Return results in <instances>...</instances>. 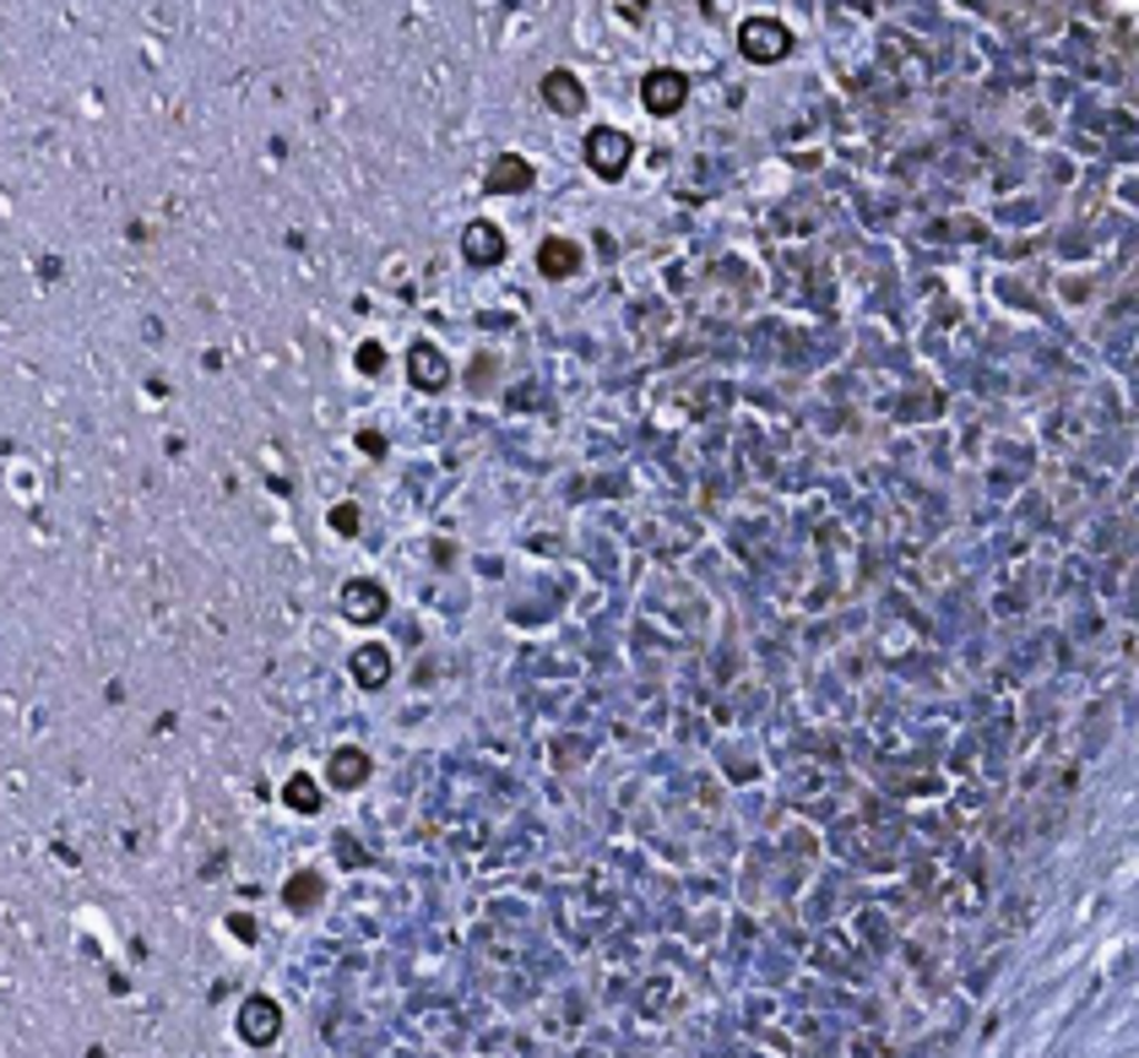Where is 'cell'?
<instances>
[{"mask_svg":"<svg viewBox=\"0 0 1139 1058\" xmlns=\"http://www.w3.org/2000/svg\"><path fill=\"white\" fill-rule=\"evenodd\" d=\"M277 1031H283V1010H277L266 993L245 999V1010H239V1037H245L251 1048H266V1042H277Z\"/></svg>","mask_w":1139,"mask_h":1058,"instance_id":"cell-4","label":"cell"},{"mask_svg":"<svg viewBox=\"0 0 1139 1058\" xmlns=\"http://www.w3.org/2000/svg\"><path fill=\"white\" fill-rule=\"evenodd\" d=\"M684 98H689V77L684 71H651L646 82H640V104L651 109V115H678L684 109Z\"/></svg>","mask_w":1139,"mask_h":1058,"instance_id":"cell-3","label":"cell"},{"mask_svg":"<svg viewBox=\"0 0 1139 1058\" xmlns=\"http://www.w3.org/2000/svg\"><path fill=\"white\" fill-rule=\"evenodd\" d=\"M483 185H489L494 196H516V190H527V185H532V164H527V158H516V153H500V158L489 164V174H483Z\"/></svg>","mask_w":1139,"mask_h":1058,"instance_id":"cell-8","label":"cell"},{"mask_svg":"<svg viewBox=\"0 0 1139 1058\" xmlns=\"http://www.w3.org/2000/svg\"><path fill=\"white\" fill-rule=\"evenodd\" d=\"M370 776V755L364 750H337L332 755V787H359Z\"/></svg>","mask_w":1139,"mask_h":1058,"instance_id":"cell-12","label":"cell"},{"mask_svg":"<svg viewBox=\"0 0 1139 1058\" xmlns=\"http://www.w3.org/2000/svg\"><path fill=\"white\" fill-rule=\"evenodd\" d=\"M380 364H385L380 342H364V347H359V370H364V375H380Z\"/></svg>","mask_w":1139,"mask_h":1058,"instance_id":"cell-15","label":"cell"},{"mask_svg":"<svg viewBox=\"0 0 1139 1058\" xmlns=\"http://www.w3.org/2000/svg\"><path fill=\"white\" fill-rule=\"evenodd\" d=\"M587 164H591V174H602V179H619V174L630 169V136L613 126H597L587 136Z\"/></svg>","mask_w":1139,"mask_h":1058,"instance_id":"cell-2","label":"cell"},{"mask_svg":"<svg viewBox=\"0 0 1139 1058\" xmlns=\"http://www.w3.org/2000/svg\"><path fill=\"white\" fill-rule=\"evenodd\" d=\"M342 614H347L353 625L385 619V587H375V581H347V587H342Z\"/></svg>","mask_w":1139,"mask_h":1058,"instance_id":"cell-5","label":"cell"},{"mask_svg":"<svg viewBox=\"0 0 1139 1058\" xmlns=\"http://www.w3.org/2000/svg\"><path fill=\"white\" fill-rule=\"evenodd\" d=\"M738 49H744L755 66H776V60L793 49V33H787V22H776V17H749V22L738 28Z\"/></svg>","mask_w":1139,"mask_h":1058,"instance_id":"cell-1","label":"cell"},{"mask_svg":"<svg viewBox=\"0 0 1139 1058\" xmlns=\"http://www.w3.org/2000/svg\"><path fill=\"white\" fill-rule=\"evenodd\" d=\"M408 375H413L423 391H440V385L451 381V364L434 353V342H413V353H408Z\"/></svg>","mask_w":1139,"mask_h":1058,"instance_id":"cell-9","label":"cell"},{"mask_svg":"<svg viewBox=\"0 0 1139 1058\" xmlns=\"http://www.w3.org/2000/svg\"><path fill=\"white\" fill-rule=\"evenodd\" d=\"M332 527L337 532H359V506H332Z\"/></svg>","mask_w":1139,"mask_h":1058,"instance_id":"cell-16","label":"cell"},{"mask_svg":"<svg viewBox=\"0 0 1139 1058\" xmlns=\"http://www.w3.org/2000/svg\"><path fill=\"white\" fill-rule=\"evenodd\" d=\"M543 98H549L553 115H576V109L587 104V87L576 82L570 71H549V77H543Z\"/></svg>","mask_w":1139,"mask_h":1058,"instance_id":"cell-10","label":"cell"},{"mask_svg":"<svg viewBox=\"0 0 1139 1058\" xmlns=\"http://www.w3.org/2000/svg\"><path fill=\"white\" fill-rule=\"evenodd\" d=\"M462 255L472 266H500V261H505V234H500L494 223H472L462 234Z\"/></svg>","mask_w":1139,"mask_h":1058,"instance_id":"cell-7","label":"cell"},{"mask_svg":"<svg viewBox=\"0 0 1139 1058\" xmlns=\"http://www.w3.org/2000/svg\"><path fill=\"white\" fill-rule=\"evenodd\" d=\"M283 895H288V907H310V901L321 895V885H315L310 874H298V880H294V885H288V890H283Z\"/></svg>","mask_w":1139,"mask_h":1058,"instance_id":"cell-14","label":"cell"},{"mask_svg":"<svg viewBox=\"0 0 1139 1058\" xmlns=\"http://www.w3.org/2000/svg\"><path fill=\"white\" fill-rule=\"evenodd\" d=\"M283 799H288V809H298V814H315V809H321V793H315V782H310V776H294Z\"/></svg>","mask_w":1139,"mask_h":1058,"instance_id":"cell-13","label":"cell"},{"mask_svg":"<svg viewBox=\"0 0 1139 1058\" xmlns=\"http://www.w3.org/2000/svg\"><path fill=\"white\" fill-rule=\"evenodd\" d=\"M538 272H543V277H553V283L576 277V272H581V245H576V239H564V234L543 239V245H538Z\"/></svg>","mask_w":1139,"mask_h":1058,"instance_id":"cell-6","label":"cell"},{"mask_svg":"<svg viewBox=\"0 0 1139 1058\" xmlns=\"http://www.w3.org/2000/svg\"><path fill=\"white\" fill-rule=\"evenodd\" d=\"M353 678H359L364 689H380V684L391 678V657H385V646H364V652H353Z\"/></svg>","mask_w":1139,"mask_h":1058,"instance_id":"cell-11","label":"cell"}]
</instances>
